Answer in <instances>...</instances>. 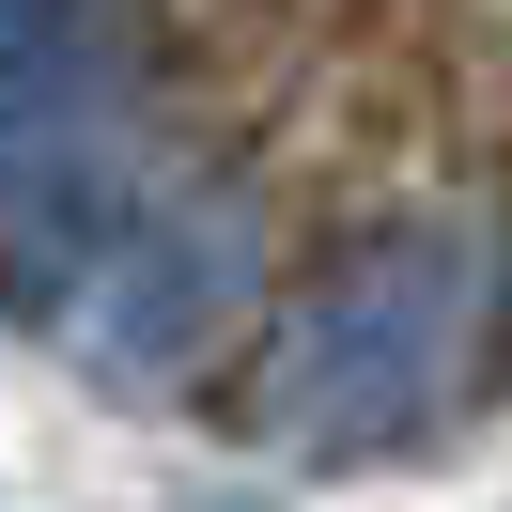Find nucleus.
<instances>
[{
    "mask_svg": "<svg viewBox=\"0 0 512 512\" xmlns=\"http://www.w3.org/2000/svg\"><path fill=\"white\" fill-rule=\"evenodd\" d=\"M450 342H466V264L435 233H373L342 249L280 326H264V373H249V435L264 450H404L419 419L450 404Z\"/></svg>",
    "mask_w": 512,
    "mask_h": 512,
    "instance_id": "obj_1",
    "label": "nucleus"
},
{
    "mask_svg": "<svg viewBox=\"0 0 512 512\" xmlns=\"http://www.w3.org/2000/svg\"><path fill=\"white\" fill-rule=\"evenodd\" d=\"M249 280H264V218L233 187H171V202L125 218V249L94 264V295H78L63 326H78V357H94L109 388H171L233 311H249Z\"/></svg>",
    "mask_w": 512,
    "mask_h": 512,
    "instance_id": "obj_2",
    "label": "nucleus"
},
{
    "mask_svg": "<svg viewBox=\"0 0 512 512\" xmlns=\"http://www.w3.org/2000/svg\"><path fill=\"white\" fill-rule=\"evenodd\" d=\"M125 125H0V311L63 326L94 295V264L125 249Z\"/></svg>",
    "mask_w": 512,
    "mask_h": 512,
    "instance_id": "obj_3",
    "label": "nucleus"
},
{
    "mask_svg": "<svg viewBox=\"0 0 512 512\" xmlns=\"http://www.w3.org/2000/svg\"><path fill=\"white\" fill-rule=\"evenodd\" d=\"M140 16L125 0H0V125H125Z\"/></svg>",
    "mask_w": 512,
    "mask_h": 512,
    "instance_id": "obj_4",
    "label": "nucleus"
},
{
    "mask_svg": "<svg viewBox=\"0 0 512 512\" xmlns=\"http://www.w3.org/2000/svg\"><path fill=\"white\" fill-rule=\"evenodd\" d=\"M497 295H512V156H497Z\"/></svg>",
    "mask_w": 512,
    "mask_h": 512,
    "instance_id": "obj_5",
    "label": "nucleus"
}]
</instances>
